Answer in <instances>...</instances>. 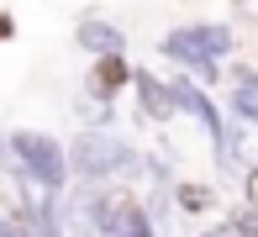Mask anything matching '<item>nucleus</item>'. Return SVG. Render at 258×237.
I'll return each mask as SVG.
<instances>
[{
    "mask_svg": "<svg viewBox=\"0 0 258 237\" xmlns=\"http://www.w3.org/2000/svg\"><path fill=\"white\" fill-rule=\"evenodd\" d=\"M158 53L169 58V64L201 74V79H216L221 64H227V53H232V27L227 21H184V27H174L169 37L158 42Z\"/></svg>",
    "mask_w": 258,
    "mask_h": 237,
    "instance_id": "1",
    "label": "nucleus"
},
{
    "mask_svg": "<svg viewBox=\"0 0 258 237\" xmlns=\"http://www.w3.org/2000/svg\"><path fill=\"white\" fill-rule=\"evenodd\" d=\"M63 158H69V174H79L85 185H111V180H126V174H137V153L126 148L121 137L100 132V127L79 132V137L63 148Z\"/></svg>",
    "mask_w": 258,
    "mask_h": 237,
    "instance_id": "2",
    "label": "nucleus"
},
{
    "mask_svg": "<svg viewBox=\"0 0 258 237\" xmlns=\"http://www.w3.org/2000/svg\"><path fill=\"white\" fill-rule=\"evenodd\" d=\"M6 153H11V163H16V174L32 190H42V195H58V190L69 185V158H63V148H58L53 137H42V132H11Z\"/></svg>",
    "mask_w": 258,
    "mask_h": 237,
    "instance_id": "3",
    "label": "nucleus"
},
{
    "mask_svg": "<svg viewBox=\"0 0 258 237\" xmlns=\"http://www.w3.org/2000/svg\"><path fill=\"white\" fill-rule=\"evenodd\" d=\"M74 42L85 47L95 64H105V58H121L126 53V32L116 27V21H105V16H85L74 27Z\"/></svg>",
    "mask_w": 258,
    "mask_h": 237,
    "instance_id": "4",
    "label": "nucleus"
},
{
    "mask_svg": "<svg viewBox=\"0 0 258 237\" xmlns=\"http://www.w3.org/2000/svg\"><path fill=\"white\" fill-rule=\"evenodd\" d=\"M169 100H174V111H190L216 142L227 137V132H221V111H216V100H211V95H201L190 79H169Z\"/></svg>",
    "mask_w": 258,
    "mask_h": 237,
    "instance_id": "5",
    "label": "nucleus"
},
{
    "mask_svg": "<svg viewBox=\"0 0 258 237\" xmlns=\"http://www.w3.org/2000/svg\"><path fill=\"white\" fill-rule=\"evenodd\" d=\"M132 85H137V100H143V111L148 116H174V100H169V85H163V79H153L148 74V69H132Z\"/></svg>",
    "mask_w": 258,
    "mask_h": 237,
    "instance_id": "6",
    "label": "nucleus"
},
{
    "mask_svg": "<svg viewBox=\"0 0 258 237\" xmlns=\"http://www.w3.org/2000/svg\"><path fill=\"white\" fill-rule=\"evenodd\" d=\"M232 111L242 122H258V74L253 69H237V85H232Z\"/></svg>",
    "mask_w": 258,
    "mask_h": 237,
    "instance_id": "7",
    "label": "nucleus"
},
{
    "mask_svg": "<svg viewBox=\"0 0 258 237\" xmlns=\"http://www.w3.org/2000/svg\"><path fill=\"white\" fill-rule=\"evenodd\" d=\"M0 237H27V216H21V211H6V216H0Z\"/></svg>",
    "mask_w": 258,
    "mask_h": 237,
    "instance_id": "8",
    "label": "nucleus"
},
{
    "mask_svg": "<svg viewBox=\"0 0 258 237\" xmlns=\"http://www.w3.org/2000/svg\"><path fill=\"white\" fill-rule=\"evenodd\" d=\"M232 232H237V237H258V206H248V211H242V216L232 221Z\"/></svg>",
    "mask_w": 258,
    "mask_h": 237,
    "instance_id": "9",
    "label": "nucleus"
},
{
    "mask_svg": "<svg viewBox=\"0 0 258 237\" xmlns=\"http://www.w3.org/2000/svg\"><path fill=\"white\" fill-rule=\"evenodd\" d=\"M179 200H184V206H206L211 195H206V190H179Z\"/></svg>",
    "mask_w": 258,
    "mask_h": 237,
    "instance_id": "10",
    "label": "nucleus"
},
{
    "mask_svg": "<svg viewBox=\"0 0 258 237\" xmlns=\"http://www.w3.org/2000/svg\"><path fill=\"white\" fill-rule=\"evenodd\" d=\"M201 237H237V232H232V221H221V227H211V232H201Z\"/></svg>",
    "mask_w": 258,
    "mask_h": 237,
    "instance_id": "11",
    "label": "nucleus"
}]
</instances>
